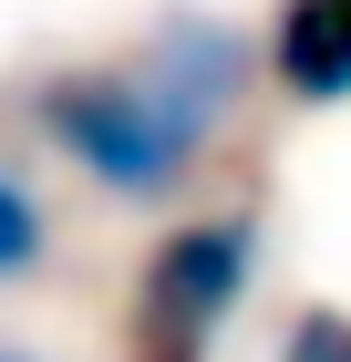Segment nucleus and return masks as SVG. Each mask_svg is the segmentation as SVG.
<instances>
[{"label": "nucleus", "instance_id": "3", "mask_svg": "<svg viewBox=\"0 0 351 362\" xmlns=\"http://www.w3.org/2000/svg\"><path fill=\"white\" fill-rule=\"evenodd\" d=\"M269 73L299 104H341L351 93V0H290L269 31Z\"/></svg>", "mask_w": 351, "mask_h": 362}, {"label": "nucleus", "instance_id": "1", "mask_svg": "<svg viewBox=\"0 0 351 362\" xmlns=\"http://www.w3.org/2000/svg\"><path fill=\"white\" fill-rule=\"evenodd\" d=\"M31 124L73 156L83 176L104 197H124V207H155V197H176L196 176V156H207L217 135H196L186 114L165 104L155 83H145L135 62H83V73H42L31 83Z\"/></svg>", "mask_w": 351, "mask_h": 362}, {"label": "nucleus", "instance_id": "5", "mask_svg": "<svg viewBox=\"0 0 351 362\" xmlns=\"http://www.w3.org/2000/svg\"><path fill=\"white\" fill-rule=\"evenodd\" d=\"M279 362H351V321L341 310H299L290 341H279Z\"/></svg>", "mask_w": 351, "mask_h": 362}, {"label": "nucleus", "instance_id": "6", "mask_svg": "<svg viewBox=\"0 0 351 362\" xmlns=\"http://www.w3.org/2000/svg\"><path fill=\"white\" fill-rule=\"evenodd\" d=\"M0 362H31V352H11V341H0Z\"/></svg>", "mask_w": 351, "mask_h": 362}, {"label": "nucleus", "instance_id": "2", "mask_svg": "<svg viewBox=\"0 0 351 362\" xmlns=\"http://www.w3.org/2000/svg\"><path fill=\"white\" fill-rule=\"evenodd\" d=\"M248 269H258V218H186L145 259L135 290V362H207L217 321L248 300Z\"/></svg>", "mask_w": 351, "mask_h": 362}, {"label": "nucleus", "instance_id": "4", "mask_svg": "<svg viewBox=\"0 0 351 362\" xmlns=\"http://www.w3.org/2000/svg\"><path fill=\"white\" fill-rule=\"evenodd\" d=\"M42 259H52V218H42V197L21 176L0 166V279H31Z\"/></svg>", "mask_w": 351, "mask_h": 362}]
</instances>
